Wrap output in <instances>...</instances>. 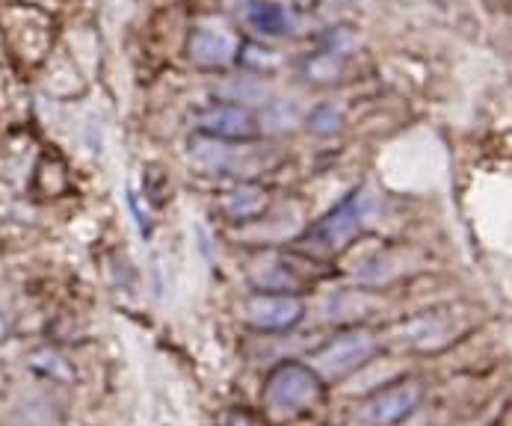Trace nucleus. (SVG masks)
<instances>
[{
  "mask_svg": "<svg viewBox=\"0 0 512 426\" xmlns=\"http://www.w3.org/2000/svg\"><path fill=\"white\" fill-rule=\"evenodd\" d=\"M6 335V320H3V314H0V338Z\"/></svg>",
  "mask_w": 512,
  "mask_h": 426,
  "instance_id": "nucleus-16",
  "label": "nucleus"
},
{
  "mask_svg": "<svg viewBox=\"0 0 512 426\" xmlns=\"http://www.w3.org/2000/svg\"><path fill=\"white\" fill-rule=\"evenodd\" d=\"M267 193L255 184H243L237 190H231L225 199H222V211L228 213L231 219H255L267 211Z\"/></svg>",
  "mask_w": 512,
  "mask_h": 426,
  "instance_id": "nucleus-10",
  "label": "nucleus"
},
{
  "mask_svg": "<svg viewBox=\"0 0 512 426\" xmlns=\"http://www.w3.org/2000/svg\"><path fill=\"white\" fill-rule=\"evenodd\" d=\"M249 24L264 36H285L293 30V15L276 0H261L249 9Z\"/></svg>",
  "mask_w": 512,
  "mask_h": 426,
  "instance_id": "nucleus-9",
  "label": "nucleus"
},
{
  "mask_svg": "<svg viewBox=\"0 0 512 426\" xmlns=\"http://www.w3.org/2000/svg\"><path fill=\"white\" fill-rule=\"evenodd\" d=\"M418 403H421V385L394 382L362 400L353 409L347 426H397L418 409Z\"/></svg>",
  "mask_w": 512,
  "mask_h": 426,
  "instance_id": "nucleus-4",
  "label": "nucleus"
},
{
  "mask_svg": "<svg viewBox=\"0 0 512 426\" xmlns=\"http://www.w3.org/2000/svg\"><path fill=\"white\" fill-rule=\"evenodd\" d=\"M367 216H370V193L365 187H356L347 199H341L332 211L320 216L302 234V246L311 252H338L359 234Z\"/></svg>",
  "mask_w": 512,
  "mask_h": 426,
  "instance_id": "nucleus-2",
  "label": "nucleus"
},
{
  "mask_svg": "<svg viewBox=\"0 0 512 426\" xmlns=\"http://www.w3.org/2000/svg\"><path fill=\"white\" fill-rule=\"evenodd\" d=\"M240 151L231 148V142L214 140V137H199L190 145V160L196 169L202 172H214V175H228V172H237L240 166Z\"/></svg>",
  "mask_w": 512,
  "mask_h": 426,
  "instance_id": "nucleus-8",
  "label": "nucleus"
},
{
  "mask_svg": "<svg viewBox=\"0 0 512 426\" xmlns=\"http://www.w3.org/2000/svg\"><path fill=\"white\" fill-rule=\"evenodd\" d=\"M379 350V341L373 332L367 329H350L344 335H335L329 344H323L317 353L311 367L320 373V379H344L350 373H356L362 364H367Z\"/></svg>",
  "mask_w": 512,
  "mask_h": 426,
  "instance_id": "nucleus-3",
  "label": "nucleus"
},
{
  "mask_svg": "<svg viewBox=\"0 0 512 426\" xmlns=\"http://www.w3.org/2000/svg\"><path fill=\"white\" fill-rule=\"evenodd\" d=\"M237 57V39L222 27H199L190 36V60L205 69L228 66Z\"/></svg>",
  "mask_w": 512,
  "mask_h": 426,
  "instance_id": "nucleus-7",
  "label": "nucleus"
},
{
  "mask_svg": "<svg viewBox=\"0 0 512 426\" xmlns=\"http://www.w3.org/2000/svg\"><path fill=\"white\" fill-rule=\"evenodd\" d=\"M305 314L299 296L291 293H258L243 302V320L261 332H285L293 329Z\"/></svg>",
  "mask_w": 512,
  "mask_h": 426,
  "instance_id": "nucleus-5",
  "label": "nucleus"
},
{
  "mask_svg": "<svg viewBox=\"0 0 512 426\" xmlns=\"http://www.w3.org/2000/svg\"><path fill=\"white\" fill-rule=\"evenodd\" d=\"M240 60H243L246 69L252 71H270L279 66V54L264 51V48H258V45H246V48L240 51Z\"/></svg>",
  "mask_w": 512,
  "mask_h": 426,
  "instance_id": "nucleus-15",
  "label": "nucleus"
},
{
  "mask_svg": "<svg viewBox=\"0 0 512 426\" xmlns=\"http://www.w3.org/2000/svg\"><path fill=\"white\" fill-rule=\"evenodd\" d=\"M296 119H299V113H296L293 104H288V101H276L273 107H267L264 122H258V128H267V131H288V128L296 125Z\"/></svg>",
  "mask_w": 512,
  "mask_h": 426,
  "instance_id": "nucleus-12",
  "label": "nucleus"
},
{
  "mask_svg": "<svg viewBox=\"0 0 512 426\" xmlns=\"http://www.w3.org/2000/svg\"><path fill=\"white\" fill-rule=\"evenodd\" d=\"M252 282L258 287H267V293H288V287L296 284V279L282 264H264L252 270Z\"/></svg>",
  "mask_w": 512,
  "mask_h": 426,
  "instance_id": "nucleus-11",
  "label": "nucleus"
},
{
  "mask_svg": "<svg viewBox=\"0 0 512 426\" xmlns=\"http://www.w3.org/2000/svg\"><path fill=\"white\" fill-rule=\"evenodd\" d=\"M196 128L205 134V137H214V140L225 142H243L258 137V119L252 116V110H246L243 104H211L205 110L196 113Z\"/></svg>",
  "mask_w": 512,
  "mask_h": 426,
  "instance_id": "nucleus-6",
  "label": "nucleus"
},
{
  "mask_svg": "<svg viewBox=\"0 0 512 426\" xmlns=\"http://www.w3.org/2000/svg\"><path fill=\"white\" fill-rule=\"evenodd\" d=\"M320 394H323V379L311 364L285 361L270 373L264 385V409L276 421H288L308 412L320 400Z\"/></svg>",
  "mask_w": 512,
  "mask_h": 426,
  "instance_id": "nucleus-1",
  "label": "nucleus"
},
{
  "mask_svg": "<svg viewBox=\"0 0 512 426\" xmlns=\"http://www.w3.org/2000/svg\"><path fill=\"white\" fill-rule=\"evenodd\" d=\"M305 69H308V77H311V80H317V83H332V80H338V77H341L344 63L338 60V54H335V51H326V54L314 57Z\"/></svg>",
  "mask_w": 512,
  "mask_h": 426,
  "instance_id": "nucleus-13",
  "label": "nucleus"
},
{
  "mask_svg": "<svg viewBox=\"0 0 512 426\" xmlns=\"http://www.w3.org/2000/svg\"><path fill=\"white\" fill-rule=\"evenodd\" d=\"M311 131H317V134H335L341 125H344V116H341V110L338 107H329V104H323V107H317L314 113H311Z\"/></svg>",
  "mask_w": 512,
  "mask_h": 426,
  "instance_id": "nucleus-14",
  "label": "nucleus"
}]
</instances>
